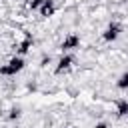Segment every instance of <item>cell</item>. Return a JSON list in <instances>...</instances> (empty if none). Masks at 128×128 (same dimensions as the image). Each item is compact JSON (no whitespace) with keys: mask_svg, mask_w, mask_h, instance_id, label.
Instances as JSON below:
<instances>
[{"mask_svg":"<svg viewBox=\"0 0 128 128\" xmlns=\"http://www.w3.org/2000/svg\"><path fill=\"white\" fill-rule=\"evenodd\" d=\"M72 64H74V56H72V54H68V52H64V54H62V58L58 60L56 74H62V72H64V70H68Z\"/></svg>","mask_w":128,"mask_h":128,"instance_id":"4","label":"cell"},{"mask_svg":"<svg viewBox=\"0 0 128 128\" xmlns=\"http://www.w3.org/2000/svg\"><path fill=\"white\" fill-rule=\"evenodd\" d=\"M42 2H44V0H32L28 6H30V10H38V8L42 6Z\"/></svg>","mask_w":128,"mask_h":128,"instance_id":"9","label":"cell"},{"mask_svg":"<svg viewBox=\"0 0 128 128\" xmlns=\"http://www.w3.org/2000/svg\"><path fill=\"white\" fill-rule=\"evenodd\" d=\"M68 128H72V126H68Z\"/></svg>","mask_w":128,"mask_h":128,"instance_id":"12","label":"cell"},{"mask_svg":"<svg viewBox=\"0 0 128 128\" xmlns=\"http://www.w3.org/2000/svg\"><path fill=\"white\" fill-rule=\"evenodd\" d=\"M120 34H122V26H120L118 22H112V24H108V28L102 32V38H104L106 42H114V40H118Z\"/></svg>","mask_w":128,"mask_h":128,"instance_id":"2","label":"cell"},{"mask_svg":"<svg viewBox=\"0 0 128 128\" xmlns=\"http://www.w3.org/2000/svg\"><path fill=\"white\" fill-rule=\"evenodd\" d=\"M32 44H34V38L32 36H26L20 44H18V56H22V54H26L30 48H32Z\"/></svg>","mask_w":128,"mask_h":128,"instance_id":"6","label":"cell"},{"mask_svg":"<svg viewBox=\"0 0 128 128\" xmlns=\"http://www.w3.org/2000/svg\"><path fill=\"white\" fill-rule=\"evenodd\" d=\"M38 10H40V16H44V18H50V16L56 12L54 0H44V2H42V6H40Z\"/></svg>","mask_w":128,"mask_h":128,"instance_id":"5","label":"cell"},{"mask_svg":"<svg viewBox=\"0 0 128 128\" xmlns=\"http://www.w3.org/2000/svg\"><path fill=\"white\" fill-rule=\"evenodd\" d=\"M20 116V108H12L10 110V118H18Z\"/></svg>","mask_w":128,"mask_h":128,"instance_id":"10","label":"cell"},{"mask_svg":"<svg viewBox=\"0 0 128 128\" xmlns=\"http://www.w3.org/2000/svg\"><path fill=\"white\" fill-rule=\"evenodd\" d=\"M128 114V102L126 100H120L118 102V116L122 118V116H126Z\"/></svg>","mask_w":128,"mask_h":128,"instance_id":"8","label":"cell"},{"mask_svg":"<svg viewBox=\"0 0 128 128\" xmlns=\"http://www.w3.org/2000/svg\"><path fill=\"white\" fill-rule=\"evenodd\" d=\"M24 66H26L24 58H22V56H14V58L8 60V64L0 66V74H2V76H16L20 70H24Z\"/></svg>","mask_w":128,"mask_h":128,"instance_id":"1","label":"cell"},{"mask_svg":"<svg viewBox=\"0 0 128 128\" xmlns=\"http://www.w3.org/2000/svg\"><path fill=\"white\" fill-rule=\"evenodd\" d=\"M78 46H80V36H78V34H68V36L62 40V44H60V50H62V54H64V52L76 50Z\"/></svg>","mask_w":128,"mask_h":128,"instance_id":"3","label":"cell"},{"mask_svg":"<svg viewBox=\"0 0 128 128\" xmlns=\"http://www.w3.org/2000/svg\"><path fill=\"white\" fill-rule=\"evenodd\" d=\"M94 128H108V124H104V122H98Z\"/></svg>","mask_w":128,"mask_h":128,"instance_id":"11","label":"cell"},{"mask_svg":"<svg viewBox=\"0 0 128 128\" xmlns=\"http://www.w3.org/2000/svg\"><path fill=\"white\" fill-rule=\"evenodd\" d=\"M116 86H118L120 90H126V88H128V74H126V72H124V74H122V76L118 78V82H116Z\"/></svg>","mask_w":128,"mask_h":128,"instance_id":"7","label":"cell"}]
</instances>
